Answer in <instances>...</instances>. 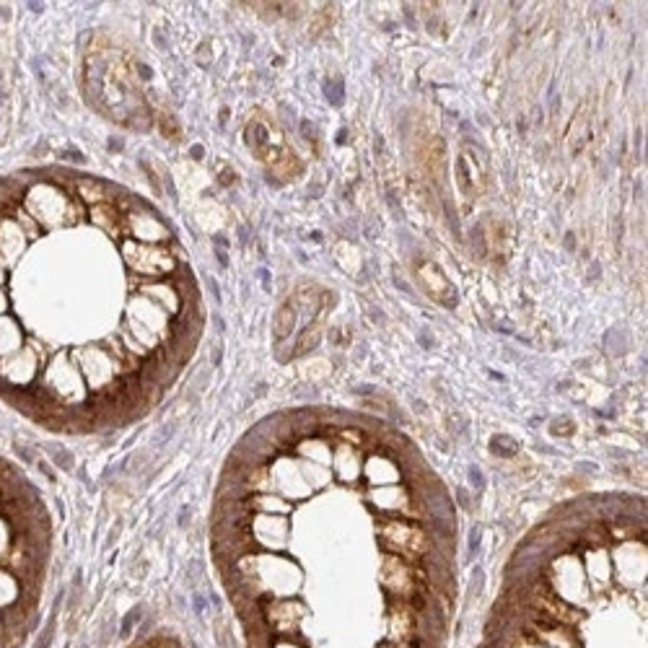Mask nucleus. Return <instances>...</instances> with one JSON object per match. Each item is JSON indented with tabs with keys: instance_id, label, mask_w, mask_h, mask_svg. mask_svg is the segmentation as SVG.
Segmentation results:
<instances>
[{
	"instance_id": "f257e3e1",
	"label": "nucleus",
	"mask_w": 648,
	"mask_h": 648,
	"mask_svg": "<svg viewBox=\"0 0 648 648\" xmlns=\"http://www.w3.org/2000/svg\"><path fill=\"white\" fill-rule=\"evenodd\" d=\"M148 202L65 166L0 177V400L52 431L130 423L161 400L158 371L96 322L106 252Z\"/></svg>"
},
{
	"instance_id": "f03ea898",
	"label": "nucleus",
	"mask_w": 648,
	"mask_h": 648,
	"mask_svg": "<svg viewBox=\"0 0 648 648\" xmlns=\"http://www.w3.org/2000/svg\"><path fill=\"white\" fill-rule=\"evenodd\" d=\"M49 540V514L34 485L0 457V648H21L34 627Z\"/></svg>"
},
{
	"instance_id": "7ed1b4c3",
	"label": "nucleus",
	"mask_w": 648,
	"mask_h": 648,
	"mask_svg": "<svg viewBox=\"0 0 648 648\" xmlns=\"http://www.w3.org/2000/svg\"><path fill=\"white\" fill-rule=\"evenodd\" d=\"M293 324H296L293 309L288 307V304H283V307L278 309L275 322H272V332H275V337H278V340H285V337L291 335V330H293Z\"/></svg>"
},
{
	"instance_id": "20e7f679",
	"label": "nucleus",
	"mask_w": 648,
	"mask_h": 648,
	"mask_svg": "<svg viewBox=\"0 0 648 648\" xmlns=\"http://www.w3.org/2000/svg\"><path fill=\"white\" fill-rule=\"evenodd\" d=\"M324 94H327V99H330L335 106H340L342 101H345V91H342V81L337 78V81H327L324 83Z\"/></svg>"
},
{
	"instance_id": "39448f33",
	"label": "nucleus",
	"mask_w": 648,
	"mask_h": 648,
	"mask_svg": "<svg viewBox=\"0 0 648 648\" xmlns=\"http://www.w3.org/2000/svg\"><path fill=\"white\" fill-rule=\"evenodd\" d=\"M319 342V330H307L304 335H301V342L296 345V350L293 353L296 355H304V353H309L314 345Z\"/></svg>"
},
{
	"instance_id": "423d86ee",
	"label": "nucleus",
	"mask_w": 648,
	"mask_h": 648,
	"mask_svg": "<svg viewBox=\"0 0 648 648\" xmlns=\"http://www.w3.org/2000/svg\"><path fill=\"white\" fill-rule=\"evenodd\" d=\"M493 451L498 454V457H511V454L516 451V444H514L508 436H495L493 438Z\"/></svg>"
},
{
	"instance_id": "0eeeda50",
	"label": "nucleus",
	"mask_w": 648,
	"mask_h": 648,
	"mask_svg": "<svg viewBox=\"0 0 648 648\" xmlns=\"http://www.w3.org/2000/svg\"><path fill=\"white\" fill-rule=\"evenodd\" d=\"M457 179H459V187L467 192V195H472V182H470V171H467V158L464 156H459V161H457Z\"/></svg>"
},
{
	"instance_id": "6e6552de",
	"label": "nucleus",
	"mask_w": 648,
	"mask_h": 648,
	"mask_svg": "<svg viewBox=\"0 0 648 648\" xmlns=\"http://www.w3.org/2000/svg\"><path fill=\"white\" fill-rule=\"evenodd\" d=\"M470 480H472V485L477 488V490H483V472L477 470V467H470Z\"/></svg>"
},
{
	"instance_id": "1a4fd4ad",
	"label": "nucleus",
	"mask_w": 648,
	"mask_h": 648,
	"mask_svg": "<svg viewBox=\"0 0 648 648\" xmlns=\"http://www.w3.org/2000/svg\"><path fill=\"white\" fill-rule=\"evenodd\" d=\"M477 540H480V529H472V537H470V555H475V547H477Z\"/></svg>"
},
{
	"instance_id": "9d476101",
	"label": "nucleus",
	"mask_w": 648,
	"mask_h": 648,
	"mask_svg": "<svg viewBox=\"0 0 648 648\" xmlns=\"http://www.w3.org/2000/svg\"><path fill=\"white\" fill-rule=\"evenodd\" d=\"M394 285H397V288H402L405 293H410V285H407V283H402L400 278H394Z\"/></svg>"
},
{
	"instance_id": "9b49d317",
	"label": "nucleus",
	"mask_w": 648,
	"mask_h": 648,
	"mask_svg": "<svg viewBox=\"0 0 648 648\" xmlns=\"http://www.w3.org/2000/svg\"><path fill=\"white\" fill-rule=\"evenodd\" d=\"M192 156H195V158H200V156H202V148H200V145H195V148H192Z\"/></svg>"
},
{
	"instance_id": "f8f14e48",
	"label": "nucleus",
	"mask_w": 648,
	"mask_h": 648,
	"mask_svg": "<svg viewBox=\"0 0 648 648\" xmlns=\"http://www.w3.org/2000/svg\"><path fill=\"white\" fill-rule=\"evenodd\" d=\"M566 247H568V249H573V234H568V236H566Z\"/></svg>"
}]
</instances>
